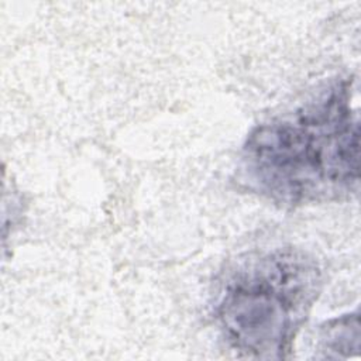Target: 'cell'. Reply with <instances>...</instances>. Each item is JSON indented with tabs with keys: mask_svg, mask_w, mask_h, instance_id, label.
Returning a JSON list of instances; mask_svg holds the SVG:
<instances>
[{
	"mask_svg": "<svg viewBox=\"0 0 361 361\" xmlns=\"http://www.w3.org/2000/svg\"><path fill=\"white\" fill-rule=\"evenodd\" d=\"M351 100V80L337 79L293 111L252 128L240 152L241 185L288 207L355 195L360 121Z\"/></svg>",
	"mask_w": 361,
	"mask_h": 361,
	"instance_id": "1",
	"label": "cell"
},
{
	"mask_svg": "<svg viewBox=\"0 0 361 361\" xmlns=\"http://www.w3.org/2000/svg\"><path fill=\"white\" fill-rule=\"evenodd\" d=\"M323 286L310 254L293 247L238 255L220 272L213 316L240 358L285 360Z\"/></svg>",
	"mask_w": 361,
	"mask_h": 361,
	"instance_id": "2",
	"label": "cell"
},
{
	"mask_svg": "<svg viewBox=\"0 0 361 361\" xmlns=\"http://www.w3.org/2000/svg\"><path fill=\"white\" fill-rule=\"evenodd\" d=\"M360 350L358 312L326 322L320 329V351L323 358H350Z\"/></svg>",
	"mask_w": 361,
	"mask_h": 361,
	"instance_id": "3",
	"label": "cell"
}]
</instances>
